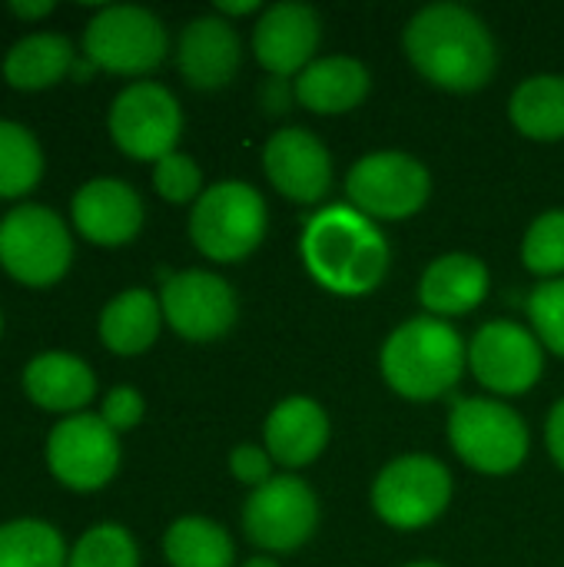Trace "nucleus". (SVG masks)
I'll return each mask as SVG.
<instances>
[{"label":"nucleus","mask_w":564,"mask_h":567,"mask_svg":"<svg viewBox=\"0 0 564 567\" xmlns=\"http://www.w3.org/2000/svg\"><path fill=\"white\" fill-rule=\"evenodd\" d=\"M406 567H445V565H439V561H412V565H406Z\"/></svg>","instance_id":"40"},{"label":"nucleus","mask_w":564,"mask_h":567,"mask_svg":"<svg viewBox=\"0 0 564 567\" xmlns=\"http://www.w3.org/2000/svg\"><path fill=\"white\" fill-rule=\"evenodd\" d=\"M319 528V498L296 475H273L243 505V532L266 555L299 551Z\"/></svg>","instance_id":"10"},{"label":"nucleus","mask_w":564,"mask_h":567,"mask_svg":"<svg viewBox=\"0 0 564 567\" xmlns=\"http://www.w3.org/2000/svg\"><path fill=\"white\" fill-rule=\"evenodd\" d=\"M83 53L100 70L120 76H143L166 60L170 33L153 10L133 3H113V7H100L96 17L86 23Z\"/></svg>","instance_id":"9"},{"label":"nucleus","mask_w":564,"mask_h":567,"mask_svg":"<svg viewBox=\"0 0 564 567\" xmlns=\"http://www.w3.org/2000/svg\"><path fill=\"white\" fill-rule=\"evenodd\" d=\"M322 17L309 3H273L253 27V53L269 76H299L319 53Z\"/></svg>","instance_id":"16"},{"label":"nucleus","mask_w":564,"mask_h":567,"mask_svg":"<svg viewBox=\"0 0 564 567\" xmlns=\"http://www.w3.org/2000/svg\"><path fill=\"white\" fill-rule=\"evenodd\" d=\"M73 262V239L60 213L23 203L0 219V266L23 286H53Z\"/></svg>","instance_id":"8"},{"label":"nucleus","mask_w":564,"mask_h":567,"mask_svg":"<svg viewBox=\"0 0 564 567\" xmlns=\"http://www.w3.org/2000/svg\"><path fill=\"white\" fill-rule=\"evenodd\" d=\"M153 189L166 203H196L203 196V169L186 153H170L160 163H153Z\"/></svg>","instance_id":"32"},{"label":"nucleus","mask_w":564,"mask_h":567,"mask_svg":"<svg viewBox=\"0 0 564 567\" xmlns=\"http://www.w3.org/2000/svg\"><path fill=\"white\" fill-rule=\"evenodd\" d=\"M0 332H3V316H0Z\"/></svg>","instance_id":"41"},{"label":"nucleus","mask_w":564,"mask_h":567,"mask_svg":"<svg viewBox=\"0 0 564 567\" xmlns=\"http://www.w3.org/2000/svg\"><path fill=\"white\" fill-rule=\"evenodd\" d=\"M432 196V173L402 150H376L346 173V199L372 223H399L422 213Z\"/></svg>","instance_id":"6"},{"label":"nucleus","mask_w":564,"mask_h":567,"mask_svg":"<svg viewBox=\"0 0 564 567\" xmlns=\"http://www.w3.org/2000/svg\"><path fill=\"white\" fill-rule=\"evenodd\" d=\"M163 555L170 567H233L236 545L219 522L186 515L166 528Z\"/></svg>","instance_id":"26"},{"label":"nucleus","mask_w":564,"mask_h":567,"mask_svg":"<svg viewBox=\"0 0 564 567\" xmlns=\"http://www.w3.org/2000/svg\"><path fill=\"white\" fill-rule=\"evenodd\" d=\"M66 567H140V548L123 525L103 522L80 535Z\"/></svg>","instance_id":"29"},{"label":"nucleus","mask_w":564,"mask_h":567,"mask_svg":"<svg viewBox=\"0 0 564 567\" xmlns=\"http://www.w3.org/2000/svg\"><path fill=\"white\" fill-rule=\"evenodd\" d=\"M545 445H548L552 462L564 472V399L562 402H555V409L548 412V422H545Z\"/></svg>","instance_id":"36"},{"label":"nucleus","mask_w":564,"mask_h":567,"mask_svg":"<svg viewBox=\"0 0 564 567\" xmlns=\"http://www.w3.org/2000/svg\"><path fill=\"white\" fill-rule=\"evenodd\" d=\"M455 495L452 472L432 455L392 458L372 482V512L396 532L435 525Z\"/></svg>","instance_id":"7"},{"label":"nucleus","mask_w":564,"mask_h":567,"mask_svg":"<svg viewBox=\"0 0 564 567\" xmlns=\"http://www.w3.org/2000/svg\"><path fill=\"white\" fill-rule=\"evenodd\" d=\"M402 47L422 80L449 93H475L489 86L499 66L492 30L475 10L462 3L422 7L409 20Z\"/></svg>","instance_id":"1"},{"label":"nucleus","mask_w":564,"mask_h":567,"mask_svg":"<svg viewBox=\"0 0 564 567\" xmlns=\"http://www.w3.org/2000/svg\"><path fill=\"white\" fill-rule=\"evenodd\" d=\"M70 216L76 233L93 246H126L143 229V199L130 183L100 176L73 193Z\"/></svg>","instance_id":"18"},{"label":"nucleus","mask_w":564,"mask_h":567,"mask_svg":"<svg viewBox=\"0 0 564 567\" xmlns=\"http://www.w3.org/2000/svg\"><path fill=\"white\" fill-rule=\"evenodd\" d=\"M163 329V306L150 289H123L100 312V339L116 355H143Z\"/></svg>","instance_id":"23"},{"label":"nucleus","mask_w":564,"mask_h":567,"mask_svg":"<svg viewBox=\"0 0 564 567\" xmlns=\"http://www.w3.org/2000/svg\"><path fill=\"white\" fill-rule=\"evenodd\" d=\"M266 7H259L256 0H246V3H216V13L219 17H246V13H263Z\"/></svg>","instance_id":"38"},{"label":"nucleus","mask_w":564,"mask_h":567,"mask_svg":"<svg viewBox=\"0 0 564 567\" xmlns=\"http://www.w3.org/2000/svg\"><path fill=\"white\" fill-rule=\"evenodd\" d=\"M143 412H146V402L143 395L133 389V385H116L106 392L103 405H100V419L120 435V432H130L143 422Z\"/></svg>","instance_id":"33"},{"label":"nucleus","mask_w":564,"mask_h":567,"mask_svg":"<svg viewBox=\"0 0 564 567\" xmlns=\"http://www.w3.org/2000/svg\"><path fill=\"white\" fill-rule=\"evenodd\" d=\"M183 133L180 100L153 80H136L123 86L110 106V136L113 143L140 163H160L176 153Z\"/></svg>","instance_id":"11"},{"label":"nucleus","mask_w":564,"mask_h":567,"mask_svg":"<svg viewBox=\"0 0 564 567\" xmlns=\"http://www.w3.org/2000/svg\"><path fill=\"white\" fill-rule=\"evenodd\" d=\"M273 455L266 452V445H253V442H243L229 452V472L239 485H249V488H259L273 478Z\"/></svg>","instance_id":"34"},{"label":"nucleus","mask_w":564,"mask_h":567,"mask_svg":"<svg viewBox=\"0 0 564 567\" xmlns=\"http://www.w3.org/2000/svg\"><path fill=\"white\" fill-rule=\"evenodd\" d=\"M296 103L319 116H342L366 103L372 90L369 66L356 56H316L296 80Z\"/></svg>","instance_id":"21"},{"label":"nucleus","mask_w":564,"mask_h":567,"mask_svg":"<svg viewBox=\"0 0 564 567\" xmlns=\"http://www.w3.org/2000/svg\"><path fill=\"white\" fill-rule=\"evenodd\" d=\"M176 63L189 86L223 90L243 66V40L236 27L219 13L193 17L176 40Z\"/></svg>","instance_id":"17"},{"label":"nucleus","mask_w":564,"mask_h":567,"mask_svg":"<svg viewBox=\"0 0 564 567\" xmlns=\"http://www.w3.org/2000/svg\"><path fill=\"white\" fill-rule=\"evenodd\" d=\"M309 276L332 296L362 299L376 292L392 266V249L379 223L349 203L326 206L309 216L299 239Z\"/></svg>","instance_id":"2"},{"label":"nucleus","mask_w":564,"mask_h":567,"mask_svg":"<svg viewBox=\"0 0 564 567\" xmlns=\"http://www.w3.org/2000/svg\"><path fill=\"white\" fill-rule=\"evenodd\" d=\"M522 262L529 272L545 279L564 276V209L542 213L522 239Z\"/></svg>","instance_id":"30"},{"label":"nucleus","mask_w":564,"mask_h":567,"mask_svg":"<svg viewBox=\"0 0 564 567\" xmlns=\"http://www.w3.org/2000/svg\"><path fill=\"white\" fill-rule=\"evenodd\" d=\"M469 369L492 395H525L545 372V349L529 326L495 319L472 336Z\"/></svg>","instance_id":"12"},{"label":"nucleus","mask_w":564,"mask_h":567,"mask_svg":"<svg viewBox=\"0 0 564 567\" xmlns=\"http://www.w3.org/2000/svg\"><path fill=\"white\" fill-rule=\"evenodd\" d=\"M23 392L47 412L80 415V409L96 395V375L70 352H40L23 369Z\"/></svg>","instance_id":"22"},{"label":"nucleus","mask_w":564,"mask_h":567,"mask_svg":"<svg viewBox=\"0 0 564 567\" xmlns=\"http://www.w3.org/2000/svg\"><path fill=\"white\" fill-rule=\"evenodd\" d=\"M263 169L273 189L299 206H316L332 189L329 146L306 126H286L273 133L263 150Z\"/></svg>","instance_id":"15"},{"label":"nucleus","mask_w":564,"mask_h":567,"mask_svg":"<svg viewBox=\"0 0 564 567\" xmlns=\"http://www.w3.org/2000/svg\"><path fill=\"white\" fill-rule=\"evenodd\" d=\"M382 379L409 402L445 399L469 369V342L435 316H416L392 329L379 355Z\"/></svg>","instance_id":"3"},{"label":"nucleus","mask_w":564,"mask_h":567,"mask_svg":"<svg viewBox=\"0 0 564 567\" xmlns=\"http://www.w3.org/2000/svg\"><path fill=\"white\" fill-rule=\"evenodd\" d=\"M529 329L542 342L545 352H555L564 359V276L545 279L529 296Z\"/></svg>","instance_id":"31"},{"label":"nucleus","mask_w":564,"mask_h":567,"mask_svg":"<svg viewBox=\"0 0 564 567\" xmlns=\"http://www.w3.org/2000/svg\"><path fill=\"white\" fill-rule=\"evenodd\" d=\"M163 322L189 342H216L239 319L236 289L206 269L173 272L160 289Z\"/></svg>","instance_id":"14"},{"label":"nucleus","mask_w":564,"mask_h":567,"mask_svg":"<svg viewBox=\"0 0 564 567\" xmlns=\"http://www.w3.org/2000/svg\"><path fill=\"white\" fill-rule=\"evenodd\" d=\"M492 276L489 266L472 252H445L432 259L419 279V302L425 316L449 319L479 309L489 299Z\"/></svg>","instance_id":"20"},{"label":"nucleus","mask_w":564,"mask_h":567,"mask_svg":"<svg viewBox=\"0 0 564 567\" xmlns=\"http://www.w3.org/2000/svg\"><path fill=\"white\" fill-rule=\"evenodd\" d=\"M63 535L37 518L0 525V567H66Z\"/></svg>","instance_id":"27"},{"label":"nucleus","mask_w":564,"mask_h":567,"mask_svg":"<svg viewBox=\"0 0 564 567\" xmlns=\"http://www.w3.org/2000/svg\"><path fill=\"white\" fill-rule=\"evenodd\" d=\"M269 233V209L256 186L219 179L203 189L189 213V239L213 262H239L253 256Z\"/></svg>","instance_id":"4"},{"label":"nucleus","mask_w":564,"mask_h":567,"mask_svg":"<svg viewBox=\"0 0 564 567\" xmlns=\"http://www.w3.org/2000/svg\"><path fill=\"white\" fill-rule=\"evenodd\" d=\"M329 432H332L329 415L316 399L289 395L269 412L263 425V445L276 465L293 472L322 458L329 445Z\"/></svg>","instance_id":"19"},{"label":"nucleus","mask_w":564,"mask_h":567,"mask_svg":"<svg viewBox=\"0 0 564 567\" xmlns=\"http://www.w3.org/2000/svg\"><path fill=\"white\" fill-rule=\"evenodd\" d=\"M293 103H296V86H293V80H286V76H269V80L259 86V106H263V113L283 116V113L293 110Z\"/></svg>","instance_id":"35"},{"label":"nucleus","mask_w":564,"mask_h":567,"mask_svg":"<svg viewBox=\"0 0 564 567\" xmlns=\"http://www.w3.org/2000/svg\"><path fill=\"white\" fill-rule=\"evenodd\" d=\"M43 176V150L37 136L13 123L0 120V199L27 196Z\"/></svg>","instance_id":"28"},{"label":"nucleus","mask_w":564,"mask_h":567,"mask_svg":"<svg viewBox=\"0 0 564 567\" xmlns=\"http://www.w3.org/2000/svg\"><path fill=\"white\" fill-rule=\"evenodd\" d=\"M452 452L482 475H512L525 465L532 435L525 419L499 399H459L449 412Z\"/></svg>","instance_id":"5"},{"label":"nucleus","mask_w":564,"mask_h":567,"mask_svg":"<svg viewBox=\"0 0 564 567\" xmlns=\"http://www.w3.org/2000/svg\"><path fill=\"white\" fill-rule=\"evenodd\" d=\"M76 53L63 33H27L3 56V76L17 90H43L73 73Z\"/></svg>","instance_id":"24"},{"label":"nucleus","mask_w":564,"mask_h":567,"mask_svg":"<svg viewBox=\"0 0 564 567\" xmlns=\"http://www.w3.org/2000/svg\"><path fill=\"white\" fill-rule=\"evenodd\" d=\"M53 0H13L10 3V13L20 17V20H37V17H47L53 13Z\"/></svg>","instance_id":"37"},{"label":"nucleus","mask_w":564,"mask_h":567,"mask_svg":"<svg viewBox=\"0 0 564 567\" xmlns=\"http://www.w3.org/2000/svg\"><path fill=\"white\" fill-rule=\"evenodd\" d=\"M47 465L60 485L96 492L120 468V435L100 415H66L47 435Z\"/></svg>","instance_id":"13"},{"label":"nucleus","mask_w":564,"mask_h":567,"mask_svg":"<svg viewBox=\"0 0 564 567\" xmlns=\"http://www.w3.org/2000/svg\"><path fill=\"white\" fill-rule=\"evenodd\" d=\"M243 567H279V561L269 558V555H259V558H249Z\"/></svg>","instance_id":"39"},{"label":"nucleus","mask_w":564,"mask_h":567,"mask_svg":"<svg viewBox=\"0 0 564 567\" xmlns=\"http://www.w3.org/2000/svg\"><path fill=\"white\" fill-rule=\"evenodd\" d=\"M512 126L535 143L564 140V76L535 73L522 80L509 103Z\"/></svg>","instance_id":"25"}]
</instances>
